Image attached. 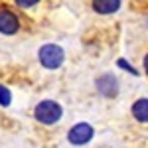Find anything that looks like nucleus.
Masks as SVG:
<instances>
[{"mask_svg":"<svg viewBox=\"0 0 148 148\" xmlns=\"http://www.w3.org/2000/svg\"><path fill=\"white\" fill-rule=\"evenodd\" d=\"M61 116H63V107L53 99H44L34 107V119L40 125H57L61 121Z\"/></svg>","mask_w":148,"mask_h":148,"instance_id":"f257e3e1","label":"nucleus"},{"mask_svg":"<svg viewBox=\"0 0 148 148\" xmlns=\"http://www.w3.org/2000/svg\"><path fill=\"white\" fill-rule=\"evenodd\" d=\"M38 61L44 69L56 71L65 63V49L57 44H44L38 49Z\"/></svg>","mask_w":148,"mask_h":148,"instance_id":"f03ea898","label":"nucleus"},{"mask_svg":"<svg viewBox=\"0 0 148 148\" xmlns=\"http://www.w3.org/2000/svg\"><path fill=\"white\" fill-rule=\"evenodd\" d=\"M95 89L101 95L103 99H114L119 91H121V83H119V77L107 71V73H101L97 79H95Z\"/></svg>","mask_w":148,"mask_h":148,"instance_id":"7ed1b4c3","label":"nucleus"},{"mask_svg":"<svg viewBox=\"0 0 148 148\" xmlns=\"http://www.w3.org/2000/svg\"><path fill=\"white\" fill-rule=\"evenodd\" d=\"M95 136V128L91 123H75L67 130V142L73 146H85Z\"/></svg>","mask_w":148,"mask_h":148,"instance_id":"20e7f679","label":"nucleus"},{"mask_svg":"<svg viewBox=\"0 0 148 148\" xmlns=\"http://www.w3.org/2000/svg\"><path fill=\"white\" fill-rule=\"evenodd\" d=\"M20 30V18L10 10V8H2L0 10V34L2 36H14Z\"/></svg>","mask_w":148,"mask_h":148,"instance_id":"39448f33","label":"nucleus"},{"mask_svg":"<svg viewBox=\"0 0 148 148\" xmlns=\"http://www.w3.org/2000/svg\"><path fill=\"white\" fill-rule=\"evenodd\" d=\"M130 114H132L134 121L142 123V125H148V97H140L132 103Z\"/></svg>","mask_w":148,"mask_h":148,"instance_id":"423d86ee","label":"nucleus"},{"mask_svg":"<svg viewBox=\"0 0 148 148\" xmlns=\"http://www.w3.org/2000/svg\"><path fill=\"white\" fill-rule=\"evenodd\" d=\"M121 0H95L93 2V10L101 16H109V14H114V12L121 10Z\"/></svg>","mask_w":148,"mask_h":148,"instance_id":"0eeeda50","label":"nucleus"},{"mask_svg":"<svg viewBox=\"0 0 148 148\" xmlns=\"http://www.w3.org/2000/svg\"><path fill=\"white\" fill-rule=\"evenodd\" d=\"M10 103H12L10 89H8L6 85H2V83H0V105H2V107H10Z\"/></svg>","mask_w":148,"mask_h":148,"instance_id":"6e6552de","label":"nucleus"},{"mask_svg":"<svg viewBox=\"0 0 148 148\" xmlns=\"http://www.w3.org/2000/svg\"><path fill=\"white\" fill-rule=\"evenodd\" d=\"M116 65H119L121 69H125V71H128V73H132V75H140V73H138V69L132 67V63H130V61H126L125 57H119V59H116Z\"/></svg>","mask_w":148,"mask_h":148,"instance_id":"1a4fd4ad","label":"nucleus"},{"mask_svg":"<svg viewBox=\"0 0 148 148\" xmlns=\"http://www.w3.org/2000/svg\"><path fill=\"white\" fill-rule=\"evenodd\" d=\"M16 4L20 6V8H34L36 4H40L38 0H16Z\"/></svg>","mask_w":148,"mask_h":148,"instance_id":"9d476101","label":"nucleus"},{"mask_svg":"<svg viewBox=\"0 0 148 148\" xmlns=\"http://www.w3.org/2000/svg\"><path fill=\"white\" fill-rule=\"evenodd\" d=\"M142 67H144V73L148 75V53L144 57H142Z\"/></svg>","mask_w":148,"mask_h":148,"instance_id":"9b49d317","label":"nucleus"},{"mask_svg":"<svg viewBox=\"0 0 148 148\" xmlns=\"http://www.w3.org/2000/svg\"><path fill=\"white\" fill-rule=\"evenodd\" d=\"M146 26H148V18H146Z\"/></svg>","mask_w":148,"mask_h":148,"instance_id":"f8f14e48","label":"nucleus"}]
</instances>
